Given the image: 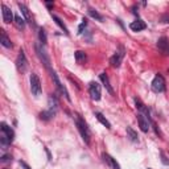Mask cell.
<instances>
[{"label":"cell","mask_w":169,"mask_h":169,"mask_svg":"<svg viewBox=\"0 0 169 169\" xmlns=\"http://www.w3.org/2000/svg\"><path fill=\"white\" fill-rule=\"evenodd\" d=\"M74 121H75L77 130L79 131V134H81L83 141L86 143V144H90V139H91V132H90V128H89L87 123L84 121V119H83L79 114H74Z\"/></svg>","instance_id":"cell-1"},{"label":"cell","mask_w":169,"mask_h":169,"mask_svg":"<svg viewBox=\"0 0 169 169\" xmlns=\"http://www.w3.org/2000/svg\"><path fill=\"white\" fill-rule=\"evenodd\" d=\"M29 82H30V93L33 97H40L42 93V86H41V81L39 75L36 73H32L29 77Z\"/></svg>","instance_id":"cell-2"},{"label":"cell","mask_w":169,"mask_h":169,"mask_svg":"<svg viewBox=\"0 0 169 169\" xmlns=\"http://www.w3.org/2000/svg\"><path fill=\"white\" fill-rule=\"evenodd\" d=\"M124 54H126V49H124V46H121V45H120V46L118 48V49H116V52L112 54V57L110 58V63H111V66L115 67V69L120 67L121 62H123Z\"/></svg>","instance_id":"cell-3"},{"label":"cell","mask_w":169,"mask_h":169,"mask_svg":"<svg viewBox=\"0 0 169 169\" xmlns=\"http://www.w3.org/2000/svg\"><path fill=\"white\" fill-rule=\"evenodd\" d=\"M49 73H50V77H52V79H53V82H54V84H56V87H57V90H58V93H60L61 95H63L69 102H70V95H69V91L66 90V87L63 86V84L61 83V81H60V78H58V75H57V73L53 70H49Z\"/></svg>","instance_id":"cell-4"},{"label":"cell","mask_w":169,"mask_h":169,"mask_svg":"<svg viewBox=\"0 0 169 169\" xmlns=\"http://www.w3.org/2000/svg\"><path fill=\"white\" fill-rule=\"evenodd\" d=\"M34 48H36V53H37V56H39L40 61L44 63V66L48 69V70H52V67H50V57L48 56L45 48L42 45H40V44H36Z\"/></svg>","instance_id":"cell-5"},{"label":"cell","mask_w":169,"mask_h":169,"mask_svg":"<svg viewBox=\"0 0 169 169\" xmlns=\"http://www.w3.org/2000/svg\"><path fill=\"white\" fill-rule=\"evenodd\" d=\"M151 87L153 90V93H156V94L165 91V79H164V77L160 75V74H157V75L153 78Z\"/></svg>","instance_id":"cell-6"},{"label":"cell","mask_w":169,"mask_h":169,"mask_svg":"<svg viewBox=\"0 0 169 169\" xmlns=\"http://www.w3.org/2000/svg\"><path fill=\"white\" fill-rule=\"evenodd\" d=\"M89 94H90V97H91L93 100H98L102 98V87H100V84L98 82H90L89 83Z\"/></svg>","instance_id":"cell-7"},{"label":"cell","mask_w":169,"mask_h":169,"mask_svg":"<svg viewBox=\"0 0 169 169\" xmlns=\"http://www.w3.org/2000/svg\"><path fill=\"white\" fill-rule=\"evenodd\" d=\"M16 67L20 73H25L28 70V60H26V56L23 49L19 52V56L16 58Z\"/></svg>","instance_id":"cell-8"},{"label":"cell","mask_w":169,"mask_h":169,"mask_svg":"<svg viewBox=\"0 0 169 169\" xmlns=\"http://www.w3.org/2000/svg\"><path fill=\"white\" fill-rule=\"evenodd\" d=\"M135 100V104H136V108H137V111H139V114H141V115H144L147 119H149L151 120V123H152V118H151V114H149V110H148V107L141 102V100L139 99V98H135L134 99Z\"/></svg>","instance_id":"cell-9"},{"label":"cell","mask_w":169,"mask_h":169,"mask_svg":"<svg viewBox=\"0 0 169 169\" xmlns=\"http://www.w3.org/2000/svg\"><path fill=\"white\" fill-rule=\"evenodd\" d=\"M157 48L162 54L169 56V40H168V37H165V36L160 37L157 41Z\"/></svg>","instance_id":"cell-10"},{"label":"cell","mask_w":169,"mask_h":169,"mask_svg":"<svg viewBox=\"0 0 169 169\" xmlns=\"http://www.w3.org/2000/svg\"><path fill=\"white\" fill-rule=\"evenodd\" d=\"M2 15H3V21L5 24H9L15 20V16L12 13V11H11V8L7 7L5 4H2Z\"/></svg>","instance_id":"cell-11"},{"label":"cell","mask_w":169,"mask_h":169,"mask_svg":"<svg viewBox=\"0 0 169 169\" xmlns=\"http://www.w3.org/2000/svg\"><path fill=\"white\" fill-rule=\"evenodd\" d=\"M137 123H139V127L143 132H148L149 131V124H151V120L147 119L144 115L141 114H137Z\"/></svg>","instance_id":"cell-12"},{"label":"cell","mask_w":169,"mask_h":169,"mask_svg":"<svg viewBox=\"0 0 169 169\" xmlns=\"http://www.w3.org/2000/svg\"><path fill=\"white\" fill-rule=\"evenodd\" d=\"M102 157H103V161L107 164V165H108L111 169H121L120 165H119V162L116 161L112 156H110L108 153H103Z\"/></svg>","instance_id":"cell-13"},{"label":"cell","mask_w":169,"mask_h":169,"mask_svg":"<svg viewBox=\"0 0 169 169\" xmlns=\"http://www.w3.org/2000/svg\"><path fill=\"white\" fill-rule=\"evenodd\" d=\"M17 5H19V8H20V11H21V13L24 15V20L26 21V23H29L30 25H33L34 23H33V19H32V16H30V13H29L28 7H26L25 4H23V3H19Z\"/></svg>","instance_id":"cell-14"},{"label":"cell","mask_w":169,"mask_h":169,"mask_svg":"<svg viewBox=\"0 0 169 169\" xmlns=\"http://www.w3.org/2000/svg\"><path fill=\"white\" fill-rule=\"evenodd\" d=\"M0 130H2V132L8 137L11 141H13V139H15V131L11 128L7 123H4V121H3V123L0 124Z\"/></svg>","instance_id":"cell-15"},{"label":"cell","mask_w":169,"mask_h":169,"mask_svg":"<svg viewBox=\"0 0 169 169\" xmlns=\"http://www.w3.org/2000/svg\"><path fill=\"white\" fill-rule=\"evenodd\" d=\"M48 106H49V110L52 111V112H57L58 110V106H60V103H58V99L54 94H50L49 98H48Z\"/></svg>","instance_id":"cell-16"},{"label":"cell","mask_w":169,"mask_h":169,"mask_svg":"<svg viewBox=\"0 0 169 169\" xmlns=\"http://www.w3.org/2000/svg\"><path fill=\"white\" fill-rule=\"evenodd\" d=\"M99 79L102 81V83H103V86L106 87V90L111 94V95H114V89L111 87V84H110V79H108V75L106 73H100L99 74Z\"/></svg>","instance_id":"cell-17"},{"label":"cell","mask_w":169,"mask_h":169,"mask_svg":"<svg viewBox=\"0 0 169 169\" xmlns=\"http://www.w3.org/2000/svg\"><path fill=\"white\" fill-rule=\"evenodd\" d=\"M147 28V24L144 23L143 20H136V21H132L130 24V29L134 30V32H140V30H144Z\"/></svg>","instance_id":"cell-18"},{"label":"cell","mask_w":169,"mask_h":169,"mask_svg":"<svg viewBox=\"0 0 169 169\" xmlns=\"http://www.w3.org/2000/svg\"><path fill=\"white\" fill-rule=\"evenodd\" d=\"M0 44H2L4 48H12L13 45H12V41H11V39L8 37V34H7V32L5 30H2V36H0Z\"/></svg>","instance_id":"cell-19"},{"label":"cell","mask_w":169,"mask_h":169,"mask_svg":"<svg viewBox=\"0 0 169 169\" xmlns=\"http://www.w3.org/2000/svg\"><path fill=\"white\" fill-rule=\"evenodd\" d=\"M127 137L131 140V141H134V143H139V135H137V132L132 128V127H127Z\"/></svg>","instance_id":"cell-20"},{"label":"cell","mask_w":169,"mask_h":169,"mask_svg":"<svg viewBox=\"0 0 169 169\" xmlns=\"http://www.w3.org/2000/svg\"><path fill=\"white\" fill-rule=\"evenodd\" d=\"M52 17H53V20L56 21V24H57V25L60 26V28L63 30V33H65L66 36H69V29L66 28V25L63 24V21H62L60 17H58V16H56V15H52Z\"/></svg>","instance_id":"cell-21"},{"label":"cell","mask_w":169,"mask_h":169,"mask_svg":"<svg viewBox=\"0 0 169 169\" xmlns=\"http://www.w3.org/2000/svg\"><path fill=\"white\" fill-rule=\"evenodd\" d=\"M95 116H97V119H98V120L100 121V123H102V124L106 127V128H107V130H111V123H110V121H108L107 119L104 118L102 112H98V111H97V112H95Z\"/></svg>","instance_id":"cell-22"},{"label":"cell","mask_w":169,"mask_h":169,"mask_svg":"<svg viewBox=\"0 0 169 169\" xmlns=\"http://www.w3.org/2000/svg\"><path fill=\"white\" fill-rule=\"evenodd\" d=\"M54 112H52L50 110H46V111H41L40 112V119L41 120H45V121H48V120H50L52 118H54Z\"/></svg>","instance_id":"cell-23"},{"label":"cell","mask_w":169,"mask_h":169,"mask_svg":"<svg viewBox=\"0 0 169 169\" xmlns=\"http://www.w3.org/2000/svg\"><path fill=\"white\" fill-rule=\"evenodd\" d=\"M74 57H75V61L77 63H83L84 61H86V53L82 52V50H77L75 53H74Z\"/></svg>","instance_id":"cell-24"},{"label":"cell","mask_w":169,"mask_h":169,"mask_svg":"<svg viewBox=\"0 0 169 169\" xmlns=\"http://www.w3.org/2000/svg\"><path fill=\"white\" fill-rule=\"evenodd\" d=\"M39 40L41 42V45H46L48 44V36H46V32H45L44 28L39 29Z\"/></svg>","instance_id":"cell-25"},{"label":"cell","mask_w":169,"mask_h":169,"mask_svg":"<svg viewBox=\"0 0 169 169\" xmlns=\"http://www.w3.org/2000/svg\"><path fill=\"white\" fill-rule=\"evenodd\" d=\"M25 23H26V21H25L23 17H21V16H19V15L15 16V24L17 25L19 29H24V28H25Z\"/></svg>","instance_id":"cell-26"},{"label":"cell","mask_w":169,"mask_h":169,"mask_svg":"<svg viewBox=\"0 0 169 169\" xmlns=\"http://www.w3.org/2000/svg\"><path fill=\"white\" fill-rule=\"evenodd\" d=\"M89 15L91 16L93 19H95V20L103 21V16L100 15V13H98V11H95V9H93V8H89Z\"/></svg>","instance_id":"cell-27"},{"label":"cell","mask_w":169,"mask_h":169,"mask_svg":"<svg viewBox=\"0 0 169 169\" xmlns=\"http://www.w3.org/2000/svg\"><path fill=\"white\" fill-rule=\"evenodd\" d=\"M87 26V19H83L82 20V23H81V25L78 26V34H82L83 33V29Z\"/></svg>","instance_id":"cell-28"},{"label":"cell","mask_w":169,"mask_h":169,"mask_svg":"<svg viewBox=\"0 0 169 169\" xmlns=\"http://www.w3.org/2000/svg\"><path fill=\"white\" fill-rule=\"evenodd\" d=\"M160 156H161V162L164 164V165H169V160L167 158V156H165V153H164L162 151L160 152Z\"/></svg>","instance_id":"cell-29"},{"label":"cell","mask_w":169,"mask_h":169,"mask_svg":"<svg viewBox=\"0 0 169 169\" xmlns=\"http://www.w3.org/2000/svg\"><path fill=\"white\" fill-rule=\"evenodd\" d=\"M2 162H8V161H12V156L11 155H3L2 158H0Z\"/></svg>","instance_id":"cell-30"},{"label":"cell","mask_w":169,"mask_h":169,"mask_svg":"<svg viewBox=\"0 0 169 169\" xmlns=\"http://www.w3.org/2000/svg\"><path fill=\"white\" fill-rule=\"evenodd\" d=\"M20 165L23 167L24 169H30V167H29V165H28V164H26L25 161H21V160H20Z\"/></svg>","instance_id":"cell-31"},{"label":"cell","mask_w":169,"mask_h":169,"mask_svg":"<svg viewBox=\"0 0 169 169\" xmlns=\"http://www.w3.org/2000/svg\"><path fill=\"white\" fill-rule=\"evenodd\" d=\"M46 5H48V7H49V8H50V7H52V5H53V3H52V2H46Z\"/></svg>","instance_id":"cell-32"},{"label":"cell","mask_w":169,"mask_h":169,"mask_svg":"<svg viewBox=\"0 0 169 169\" xmlns=\"http://www.w3.org/2000/svg\"><path fill=\"white\" fill-rule=\"evenodd\" d=\"M148 169H149V168H148Z\"/></svg>","instance_id":"cell-33"}]
</instances>
